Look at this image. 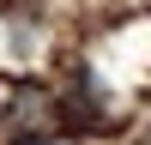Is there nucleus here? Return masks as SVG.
<instances>
[{"mask_svg":"<svg viewBox=\"0 0 151 145\" xmlns=\"http://www.w3.org/2000/svg\"><path fill=\"white\" fill-rule=\"evenodd\" d=\"M24 145H48V139H24Z\"/></svg>","mask_w":151,"mask_h":145,"instance_id":"obj_1","label":"nucleus"}]
</instances>
